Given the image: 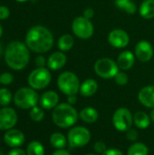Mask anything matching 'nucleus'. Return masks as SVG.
Instances as JSON below:
<instances>
[{"instance_id": "nucleus-1", "label": "nucleus", "mask_w": 154, "mask_h": 155, "mask_svg": "<svg viewBox=\"0 0 154 155\" xmlns=\"http://www.w3.org/2000/svg\"><path fill=\"white\" fill-rule=\"evenodd\" d=\"M25 44L30 50L35 53H46L53 47L54 36L46 27L34 25L27 32Z\"/></svg>"}, {"instance_id": "nucleus-2", "label": "nucleus", "mask_w": 154, "mask_h": 155, "mask_svg": "<svg viewBox=\"0 0 154 155\" xmlns=\"http://www.w3.org/2000/svg\"><path fill=\"white\" fill-rule=\"evenodd\" d=\"M30 58V54L26 45L22 42L14 41L7 45L5 52V60L6 64L13 70L24 69Z\"/></svg>"}, {"instance_id": "nucleus-3", "label": "nucleus", "mask_w": 154, "mask_h": 155, "mask_svg": "<svg viewBox=\"0 0 154 155\" xmlns=\"http://www.w3.org/2000/svg\"><path fill=\"white\" fill-rule=\"evenodd\" d=\"M79 114L76 109L68 103L59 104L54 108L52 119L54 124L63 129L73 126L78 120Z\"/></svg>"}, {"instance_id": "nucleus-4", "label": "nucleus", "mask_w": 154, "mask_h": 155, "mask_svg": "<svg viewBox=\"0 0 154 155\" xmlns=\"http://www.w3.org/2000/svg\"><path fill=\"white\" fill-rule=\"evenodd\" d=\"M39 96L38 94L33 88L29 87H22L16 91L14 95L15 104L21 109H32L36 106L38 103Z\"/></svg>"}, {"instance_id": "nucleus-5", "label": "nucleus", "mask_w": 154, "mask_h": 155, "mask_svg": "<svg viewBox=\"0 0 154 155\" xmlns=\"http://www.w3.org/2000/svg\"><path fill=\"white\" fill-rule=\"evenodd\" d=\"M57 85L60 91L68 95L76 94L80 91V81L75 74L73 72H64L57 79Z\"/></svg>"}, {"instance_id": "nucleus-6", "label": "nucleus", "mask_w": 154, "mask_h": 155, "mask_svg": "<svg viewBox=\"0 0 154 155\" xmlns=\"http://www.w3.org/2000/svg\"><path fill=\"white\" fill-rule=\"evenodd\" d=\"M94 72L96 74L103 79L114 78V76L119 72V66L113 59L104 57L100 58L94 64Z\"/></svg>"}, {"instance_id": "nucleus-7", "label": "nucleus", "mask_w": 154, "mask_h": 155, "mask_svg": "<svg viewBox=\"0 0 154 155\" xmlns=\"http://www.w3.org/2000/svg\"><path fill=\"white\" fill-rule=\"evenodd\" d=\"M91 140V133L90 131L83 126L73 127L67 135V141L72 148H79L84 147Z\"/></svg>"}, {"instance_id": "nucleus-8", "label": "nucleus", "mask_w": 154, "mask_h": 155, "mask_svg": "<svg viewBox=\"0 0 154 155\" xmlns=\"http://www.w3.org/2000/svg\"><path fill=\"white\" fill-rule=\"evenodd\" d=\"M51 80V73L44 67L36 68L28 76V84L30 87L34 90H41L45 88L50 84Z\"/></svg>"}, {"instance_id": "nucleus-9", "label": "nucleus", "mask_w": 154, "mask_h": 155, "mask_svg": "<svg viewBox=\"0 0 154 155\" xmlns=\"http://www.w3.org/2000/svg\"><path fill=\"white\" fill-rule=\"evenodd\" d=\"M113 124L116 130L120 132H127L132 128L133 116L129 109L124 107L119 108L113 114Z\"/></svg>"}, {"instance_id": "nucleus-10", "label": "nucleus", "mask_w": 154, "mask_h": 155, "mask_svg": "<svg viewBox=\"0 0 154 155\" xmlns=\"http://www.w3.org/2000/svg\"><path fill=\"white\" fill-rule=\"evenodd\" d=\"M72 30L73 33L81 39H88L92 37L94 33L93 23L84 16H78L73 21Z\"/></svg>"}, {"instance_id": "nucleus-11", "label": "nucleus", "mask_w": 154, "mask_h": 155, "mask_svg": "<svg viewBox=\"0 0 154 155\" xmlns=\"http://www.w3.org/2000/svg\"><path fill=\"white\" fill-rule=\"evenodd\" d=\"M17 123V114L11 107H4L0 109V130L8 131Z\"/></svg>"}, {"instance_id": "nucleus-12", "label": "nucleus", "mask_w": 154, "mask_h": 155, "mask_svg": "<svg viewBox=\"0 0 154 155\" xmlns=\"http://www.w3.org/2000/svg\"><path fill=\"white\" fill-rule=\"evenodd\" d=\"M109 44L115 48H124L130 42L128 34L122 29H113L108 35Z\"/></svg>"}, {"instance_id": "nucleus-13", "label": "nucleus", "mask_w": 154, "mask_h": 155, "mask_svg": "<svg viewBox=\"0 0 154 155\" xmlns=\"http://www.w3.org/2000/svg\"><path fill=\"white\" fill-rule=\"evenodd\" d=\"M135 56L141 62H148L153 56V47L152 44L146 40H142L135 46Z\"/></svg>"}, {"instance_id": "nucleus-14", "label": "nucleus", "mask_w": 154, "mask_h": 155, "mask_svg": "<svg viewBox=\"0 0 154 155\" xmlns=\"http://www.w3.org/2000/svg\"><path fill=\"white\" fill-rule=\"evenodd\" d=\"M5 143L11 148H18L25 143V134L17 129L8 130L4 136Z\"/></svg>"}, {"instance_id": "nucleus-15", "label": "nucleus", "mask_w": 154, "mask_h": 155, "mask_svg": "<svg viewBox=\"0 0 154 155\" xmlns=\"http://www.w3.org/2000/svg\"><path fill=\"white\" fill-rule=\"evenodd\" d=\"M39 103L41 107L44 109L46 110L54 109L58 105L59 95L54 91H47L41 95L39 99Z\"/></svg>"}, {"instance_id": "nucleus-16", "label": "nucleus", "mask_w": 154, "mask_h": 155, "mask_svg": "<svg viewBox=\"0 0 154 155\" xmlns=\"http://www.w3.org/2000/svg\"><path fill=\"white\" fill-rule=\"evenodd\" d=\"M138 99L140 103L148 108H154V85H148L139 92Z\"/></svg>"}, {"instance_id": "nucleus-17", "label": "nucleus", "mask_w": 154, "mask_h": 155, "mask_svg": "<svg viewBox=\"0 0 154 155\" xmlns=\"http://www.w3.org/2000/svg\"><path fill=\"white\" fill-rule=\"evenodd\" d=\"M65 64H66V56L63 52H55L52 54L47 60L48 68L54 71L63 68Z\"/></svg>"}, {"instance_id": "nucleus-18", "label": "nucleus", "mask_w": 154, "mask_h": 155, "mask_svg": "<svg viewBox=\"0 0 154 155\" xmlns=\"http://www.w3.org/2000/svg\"><path fill=\"white\" fill-rule=\"evenodd\" d=\"M134 62H135V56L130 51L122 52L117 58V64L119 68L123 71L131 69L133 66Z\"/></svg>"}, {"instance_id": "nucleus-19", "label": "nucleus", "mask_w": 154, "mask_h": 155, "mask_svg": "<svg viewBox=\"0 0 154 155\" xmlns=\"http://www.w3.org/2000/svg\"><path fill=\"white\" fill-rule=\"evenodd\" d=\"M98 90V84L94 79H86L84 80L80 86L79 93L84 97L93 96Z\"/></svg>"}, {"instance_id": "nucleus-20", "label": "nucleus", "mask_w": 154, "mask_h": 155, "mask_svg": "<svg viewBox=\"0 0 154 155\" xmlns=\"http://www.w3.org/2000/svg\"><path fill=\"white\" fill-rule=\"evenodd\" d=\"M81 120L87 124H93L99 118V114L96 109L93 107H85L79 113Z\"/></svg>"}, {"instance_id": "nucleus-21", "label": "nucleus", "mask_w": 154, "mask_h": 155, "mask_svg": "<svg viewBox=\"0 0 154 155\" xmlns=\"http://www.w3.org/2000/svg\"><path fill=\"white\" fill-rule=\"evenodd\" d=\"M151 117L143 111L137 112L133 116V123L137 128L144 130L147 129L151 124Z\"/></svg>"}, {"instance_id": "nucleus-22", "label": "nucleus", "mask_w": 154, "mask_h": 155, "mask_svg": "<svg viewBox=\"0 0 154 155\" xmlns=\"http://www.w3.org/2000/svg\"><path fill=\"white\" fill-rule=\"evenodd\" d=\"M139 13L142 17L145 19H152L154 17V0H144L139 8Z\"/></svg>"}, {"instance_id": "nucleus-23", "label": "nucleus", "mask_w": 154, "mask_h": 155, "mask_svg": "<svg viewBox=\"0 0 154 155\" xmlns=\"http://www.w3.org/2000/svg\"><path fill=\"white\" fill-rule=\"evenodd\" d=\"M74 45V37L69 35V34H65V35H63L59 40H58V43H57V46L58 48L62 51V52H67V51H70L73 46Z\"/></svg>"}, {"instance_id": "nucleus-24", "label": "nucleus", "mask_w": 154, "mask_h": 155, "mask_svg": "<svg viewBox=\"0 0 154 155\" xmlns=\"http://www.w3.org/2000/svg\"><path fill=\"white\" fill-rule=\"evenodd\" d=\"M67 142L68 141L66 140V137L61 133H54L50 136V143L54 148L57 150L64 149L66 146Z\"/></svg>"}, {"instance_id": "nucleus-25", "label": "nucleus", "mask_w": 154, "mask_h": 155, "mask_svg": "<svg viewBox=\"0 0 154 155\" xmlns=\"http://www.w3.org/2000/svg\"><path fill=\"white\" fill-rule=\"evenodd\" d=\"M114 3L118 8L124 10L127 14L133 15L137 11V6L132 0H114Z\"/></svg>"}, {"instance_id": "nucleus-26", "label": "nucleus", "mask_w": 154, "mask_h": 155, "mask_svg": "<svg viewBox=\"0 0 154 155\" xmlns=\"http://www.w3.org/2000/svg\"><path fill=\"white\" fill-rule=\"evenodd\" d=\"M149 149L143 143H133L127 152V155H148Z\"/></svg>"}, {"instance_id": "nucleus-27", "label": "nucleus", "mask_w": 154, "mask_h": 155, "mask_svg": "<svg viewBox=\"0 0 154 155\" xmlns=\"http://www.w3.org/2000/svg\"><path fill=\"white\" fill-rule=\"evenodd\" d=\"M27 155H44V148L38 141H33L27 145Z\"/></svg>"}, {"instance_id": "nucleus-28", "label": "nucleus", "mask_w": 154, "mask_h": 155, "mask_svg": "<svg viewBox=\"0 0 154 155\" xmlns=\"http://www.w3.org/2000/svg\"><path fill=\"white\" fill-rule=\"evenodd\" d=\"M12 101V94L6 88L0 89V105L3 107L7 106Z\"/></svg>"}, {"instance_id": "nucleus-29", "label": "nucleus", "mask_w": 154, "mask_h": 155, "mask_svg": "<svg viewBox=\"0 0 154 155\" xmlns=\"http://www.w3.org/2000/svg\"><path fill=\"white\" fill-rule=\"evenodd\" d=\"M29 115L31 120H33L34 122H41L44 117V112L43 111L42 108L38 106H34L31 109Z\"/></svg>"}, {"instance_id": "nucleus-30", "label": "nucleus", "mask_w": 154, "mask_h": 155, "mask_svg": "<svg viewBox=\"0 0 154 155\" xmlns=\"http://www.w3.org/2000/svg\"><path fill=\"white\" fill-rule=\"evenodd\" d=\"M113 79H114L115 83L118 85H121V86L126 85L128 84V82H129V77H128L127 74L124 73V72H118Z\"/></svg>"}, {"instance_id": "nucleus-31", "label": "nucleus", "mask_w": 154, "mask_h": 155, "mask_svg": "<svg viewBox=\"0 0 154 155\" xmlns=\"http://www.w3.org/2000/svg\"><path fill=\"white\" fill-rule=\"evenodd\" d=\"M93 150L96 153L98 154H103L106 150H107V147H106V144L102 142V141H98L94 143L93 145Z\"/></svg>"}, {"instance_id": "nucleus-32", "label": "nucleus", "mask_w": 154, "mask_h": 155, "mask_svg": "<svg viewBox=\"0 0 154 155\" xmlns=\"http://www.w3.org/2000/svg\"><path fill=\"white\" fill-rule=\"evenodd\" d=\"M13 75L9 73H3L0 75V83L5 84V85H8L13 82Z\"/></svg>"}, {"instance_id": "nucleus-33", "label": "nucleus", "mask_w": 154, "mask_h": 155, "mask_svg": "<svg viewBox=\"0 0 154 155\" xmlns=\"http://www.w3.org/2000/svg\"><path fill=\"white\" fill-rule=\"evenodd\" d=\"M126 137L129 141L131 142H136L138 140V133L136 130L134 129H130L127 131V134H126Z\"/></svg>"}, {"instance_id": "nucleus-34", "label": "nucleus", "mask_w": 154, "mask_h": 155, "mask_svg": "<svg viewBox=\"0 0 154 155\" xmlns=\"http://www.w3.org/2000/svg\"><path fill=\"white\" fill-rule=\"evenodd\" d=\"M10 15V11L6 6L4 5H0V19L4 20L6 19Z\"/></svg>"}, {"instance_id": "nucleus-35", "label": "nucleus", "mask_w": 154, "mask_h": 155, "mask_svg": "<svg viewBox=\"0 0 154 155\" xmlns=\"http://www.w3.org/2000/svg\"><path fill=\"white\" fill-rule=\"evenodd\" d=\"M94 10L92 8V7H87V8H85L84 9V15L83 16H84L85 18H87V19H92L93 16H94Z\"/></svg>"}, {"instance_id": "nucleus-36", "label": "nucleus", "mask_w": 154, "mask_h": 155, "mask_svg": "<svg viewBox=\"0 0 154 155\" xmlns=\"http://www.w3.org/2000/svg\"><path fill=\"white\" fill-rule=\"evenodd\" d=\"M102 155H123V152L115 149V148H111V149H107Z\"/></svg>"}, {"instance_id": "nucleus-37", "label": "nucleus", "mask_w": 154, "mask_h": 155, "mask_svg": "<svg viewBox=\"0 0 154 155\" xmlns=\"http://www.w3.org/2000/svg\"><path fill=\"white\" fill-rule=\"evenodd\" d=\"M7 155H27L25 151H23L22 149L19 148H14L11 151H9V153Z\"/></svg>"}, {"instance_id": "nucleus-38", "label": "nucleus", "mask_w": 154, "mask_h": 155, "mask_svg": "<svg viewBox=\"0 0 154 155\" xmlns=\"http://www.w3.org/2000/svg\"><path fill=\"white\" fill-rule=\"evenodd\" d=\"M35 64L38 66V67H44V65H45V59H44V56H38V57H36V59H35Z\"/></svg>"}, {"instance_id": "nucleus-39", "label": "nucleus", "mask_w": 154, "mask_h": 155, "mask_svg": "<svg viewBox=\"0 0 154 155\" xmlns=\"http://www.w3.org/2000/svg\"><path fill=\"white\" fill-rule=\"evenodd\" d=\"M67 103L71 105H74L77 103V97L76 94H73V95H68L67 98Z\"/></svg>"}, {"instance_id": "nucleus-40", "label": "nucleus", "mask_w": 154, "mask_h": 155, "mask_svg": "<svg viewBox=\"0 0 154 155\" xmlns=\"http://www.w3.org/2000/svg\"><path fill=\"white\" fill-rule=\"evenodd\" d=\"M52 155H71L70 153L66 150H64V149H59V150H56L54 153H53Z\"/></svg>"}, {"instance_id": "nucleus-41", "label": "nucleus", "mask_w": 154, "mask_h": 155, "mask_svg": "<svg viewBox=\"0 0 154 155\" xmlns=\"http://www.w3.org/2000/svg\"><path fill=\"white\" fill-rule=\"evenodd\" d=\"M150 117H151V120H152V121L154 123V108L152 109V111L151 112V115H150Z\"/></svg>"}, {"instance_id": "nucleus-42", "label": "nucleus", "mask_w": 154, "mask_h": 155, "mask_svg": "<svg viewBox=\"0 0 154 155\" xmlns=\"http://www.w3.org/2000/svg\"><path fill=\"white\" fill-rule=\"evenodd\" d=\"M3 35V26H2V25L0 24V36Z\"/></svg>"}, {"instance_id": "nucleus-43", "label": "nucleus", "mask_w": 154, "mask_h": 155, "mask_svg": "<svg viewBox=\"0 0 154 155\" xmlns=\"http://www.w3.org/2000/svg\"><path fill=\"white\" fill-rule=\"evenodd\" d=\"M15 1H17V2H25L27 0H15Z\"/></svg>"}, {"instance_id": "nucleus-44", "label": "nucleus", "mask_w": 154, "mask_h": 155, "mask_svg": "<svg viewBox=\"0 0 154 155\" xmlns=\"http://www.w3.org/2000/svg\"><path fill=\"white\" fill-rule=\"evenodd\" d=\"M2 53V45H1V43H0V54Z\"/></svg>"}, {"instance_id": "nucleus-45", "label": "nucleus", "mask_w": 154, "mask_h": 155, "mask_svg": "<svg viewBox=\"0 0 154 155\" xmlns=\"http://www.w3.org/2000/svg\"><path fill=\"white\" fill-rule=\"evenodd\" d=\"M0 155H5L4 154V153H3L2 151H0Z\"/></svg>"}, {"instance_id": "nucleus-46", "label": "nucleus", "mask_w": 154, "mask_h": 155, "mask_svg": "<svg viewBox=\"0 0 154 155\" xmlns=\"http://www.w3.org/2000/svg\"><path fill=\"white\" fill-rule=\"evenodd\" d=\"M86 155H96V154H94V153H88V154H86Z\"/></svg>"}]
</instances>
